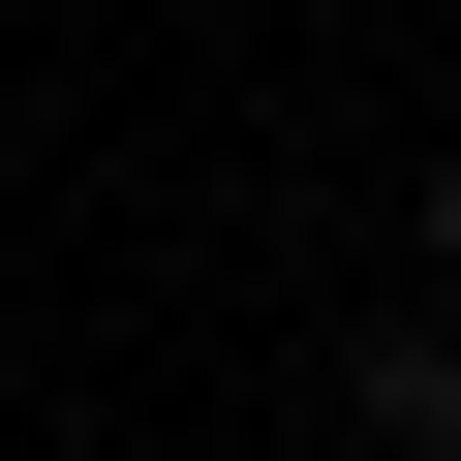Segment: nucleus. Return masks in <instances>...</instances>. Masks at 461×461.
<instances>
[{"instance_id": "nucleus-1", "label": "nucleus", "mask_w": 461, "mask_h": 461, "mask_svg": "<svg viewBox=\"0 0 461 461\" xmlns=\"http://www.w3.org/2000/svg\"><path fill=\"white\" fill-rule=\"evenodd\" d=\"M430 277H461V154H430Z\"/></svg>"}]
</instances>
